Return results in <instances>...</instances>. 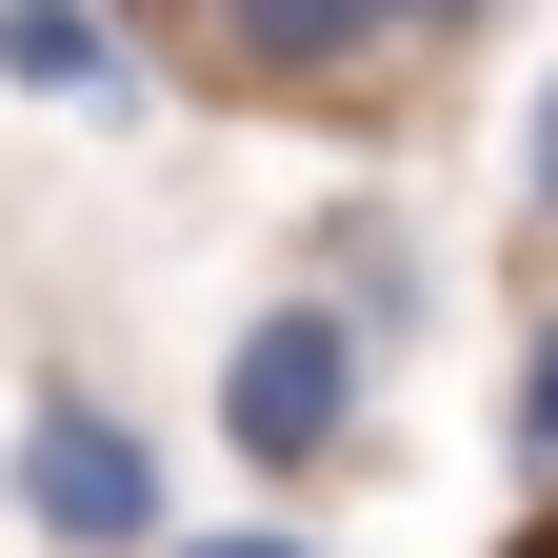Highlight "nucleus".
Wrapping results in <instances>:
<instances>
[{
    "mask_svg": "<svg viewBox=\"0 0 558 558\" xmlns=\"http://www.w3.org/2000/svg\"><path fill=\"white\" fill-rule=\"evenodd\" d=\"M360 399H379V339H360L339 279H300V300H259L220 339V459L240 478H319L339 439H360Z\"/></svg>",
    "mask_w": 558,
    "mask_h": 558,
    "instance_id": "f257e3e1",
    "label": "nucleus"
},
{
    "mask_svg": "<svg viewBox=\"0 0 558 558\" xmlns=\"http://www.w3.org/2000/svg\"><path fill=\"white\" fill-rule=\"evenodd\" d=\"M0 499H21L60 558H160V439H140L120 399L40 379V399H21V439H0Z\"/></svg>",
    "mask_w": 558,
    "mask_h": 558,
    "instance_id": "f03ea898",
    "label": "nucleus"
},
{
    "mask_svg": "<svg viewBox=\"0 0 558 558\" xmlns=\"http://www.w3.org/2000/svg\"><path fill=\"white\" fill-rule=\"evenodd\" d=\"M399 21L379 0H199V81L220 100H339V81H379Z\"/></svg>",
    "mask_w": 558,
    "mask_h": 558,
    "instance_id": "7ed1b4c3",
    "label": "nucleus"
},
{
    "mask_svg": "<svg viewBox=\"0 0 558 558\" xmlns=\"http://www.w3.org/2000/svg\"><path fill=\"white\" fill-rule=\"evenodd\" d=\"M0 81L81 100V120H140V40H120V0H0Z\"/></svg>",
    "mask_w": 558,
    "mask_h": 558,
    "instance_id": "20e7f679",
    "label": "nucleus"
},
{
    "mask_svg": "<svg viewBox=\"0 0 558 558\" xmlns=\"http://www.w3.org/2000/svg\"><path fill=\"white\" fill-rule=\"evenodd\" d=\"M319 259H339V300H360V339H399V319H418V279H399V240H379V220H339Z\"/></svg>",
    "mask_w": 558,
    "mask_h": 558,
    "instance_id": "39448f33",
    "label": "nucleus"
},
{
    "mask_svg": "<svg viewBox=\"0 0 558 558\" xmlns=\"http://www.w3.org/2000/svg\"><path fill=\"white\" fill-rule=\"evenodd\" d=\"M499 439H519V478H558V319L519 339V399H499Z\"/></svg>",
    "mask_w": 558,
    "mask_h": 558,
    "instance_id": "423d86ee",
    "label": "nucleus"
},
{
    "mask_svg": "<svg viewBox=\"0 0 558 558\" xmlns=\"http://www.w3.org/2000/svg\"><path fill=\"white\" fill-rule=\"evenodd\" d=\"M519 220H538V259H558V81H538V120H519Z\"/></svg>",
    "mask_w": 558,
    "mask_h": 558,
    "instance_id": "0eeeda50",
    "label": "nucleus"
},
{
    "mask_svg": "<svg viewBox=\"0 0 558 558\" xmlns=\"http://www.w3.org/2000/svg\"><path fill=\"white\" fill-rule=\"evenodd\" d=\"M379 21H399V40H478L499 0H379Z\"/></svg>",
    "mask_w": 558,
    "mask_h": 558,
    "instance_id": "6e6552de",
    "label": "nucleus"
},
{
    "mask_svg": "<svg viewBox=\"0 0 558 558\" xmlns=\"http://www.w3.org/2000/svg\"><path fill=\"white\" fill-rule=\"evenodd\" d=\"M180 558H319V538H279V519H240V538H180Z\"/></svg>",
    "mask_w": 558,
    "mask_h": 558,
    "instance_id": "1a4fd4ad",
    "label": "nucleus"
},
{
    "mask_svg": "<svg viewBox=\"0 0 558 558\" xmlns=\"http://www.w3.org/2000/svg\"><path fill=\"white\" fill-rule=\"evenodd\" d=\"M499 558H558V478H538V519H519V538H499Z\"/></svg>",
    "mask_w": 558,
    "mask_h": 558,
    "instance_id": "9d476101",
    "label": "nucleus"
}]
</instances>
